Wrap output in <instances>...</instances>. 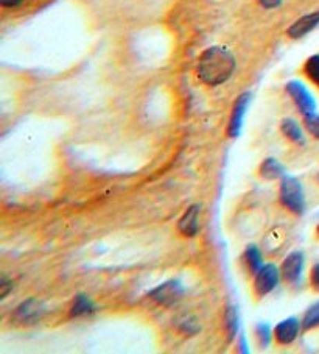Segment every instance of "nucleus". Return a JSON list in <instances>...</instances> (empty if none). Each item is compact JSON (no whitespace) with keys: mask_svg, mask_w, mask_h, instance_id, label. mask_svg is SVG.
I'll return each mask as SVG.
<instances>
[{"mask_svg":"<svg viewBox=\"0 0 319 354\" xmlns=\"http://www.w3.org/2000/svg\"><path fill=\"white\" fill-rule=\"evenodd\" d=\"M235 71V58L228 48L209 47L198 59V77L209 86H218L228 82Z\"/></svg>","mask_w":319,"mask_h":354,"instance_id":"obj_1","label":"nucleus"},{"mask_svg":"<svg viewBox=\"0 0 319 354\" xmlns=\"http://www.w3.org/2000/svg\"><path fill=\"white\" fill-rule=\"evenodd\" d=\"M280 201L282 205L288 207L294 214H302L305 209V197L304 189L299 180L294 176H284L280 183Z\"/></svg>","mask_w":319,"mask_h":354,"instance_id":"obj_2","label":"nucleus"},{"mask_svg":"<svg viewBox=\"0 0 319 354\" xmlns=\"http://www.w3.org/2000/svg\"><path fill=\"white\" fill-rule=\"evenodd\" d=\"M278 267L274 264H267L262 266L259 272L255 273V281H254V290L259 297H265L269 292H273L276 289V286L279 284V278H280Z\"/></svg>","mask_w":319,"mask_h":354,"instance_id":"obj_3","label":"nucleus"},{"mask_svg":"<svg viewBox=\"0 0 319 354\" xmlns=\"http://www.w3.org/2000/svg\"><path fill=\"white\" fill-rule=\"evenodd\" d=\"M287 93L290 94L293 102L296 103V106L300 109V113L305 115L315 114L316 111V103L313 95L309 93L302 83L300 82H290L287 84Z\"/></svg>","mask_w":319,"mask_h":354,"instance_id":"obj_4","label":"nucleus"},{"mask_svg":"<svg viewBox=\"0 0 319 354\" xmlns=\"http://www.w3.org/2000/svg\"><path fill=\"white\" fill-rule=\"evenodd\" d=\"M182 294L184 289L177 281H168V283L161 284L157 289L153 290L150 297L162 306H171V304L180 301Z\"/></svg>","mask_w":319,"mask_h":354,"instance_id":"obj_5","label":"nucleus"},{"mask_svg":"<svg viewBox=\"0 0 319 354\" xmlns=\"http://www.w3.org/2000/svg\"><path fill=\"white\" fill-rule=\"evenodd\" d=\"M249 100H251L249 94H242L235 100V105L232 108V114H231V120L228 127V134L231 138H237L238 134H240L244 115H246V109L249 106Z\"/></svg>","mask_w":319,"mask_h":354,"instance_id":"obj_6","label":"nucleus"},{"mask_svg":"<svg viewBox=\"0 0 319 354\" xmlns=\"http://www.w3.org/2000/svg\"><path fill=\"white\" fill-rule=\"evenodd\" d=\"M304 268V253L302 252H293L285 258L284 264H282L280 273L287 283H296L300 278Z\"/></svg>","mask_w":319,"mask_h":354,"instance_id":"obj_7","label":"nucleus"},{"mask_svg":"<svg viewBox=\"0 0 319 354\" xmlns=\"http://www.w3.org/2000/svg\"><path fill=\"white\" fill-rule=\"evenodd\" d=\"M42 314H44L42 304L38 300H28L16 309L14 322L21 323V325H33L41 319Z\"/></svg>","mask_w":319,"mask_h":354,"instance_id":"obj_8","label":"nucleus"},{"mask_svg":"<svg viewBox=\"0 0 319 354\" xmlns=\"http://www.w3.org/2000/svg\"><path fill=\"white\" fill-rule=\"evenodd\" d=\"M299 331H300L299 320L294 319V317H290V319L282 320L280 323H278V326L274 328V339L278 340V344L280 345H290L298 339Z\"/></svg>","mask_w":319,"mask_h":354,"instance_id":"obj_9","label":"nucleus"},{"mask_svg":"<svg viewBox=\"0 0 319 354\" xmlns=\"http://www.w3.org/2000/svg\"><path fill=\"white\" fill-rule=\"evenodd\" d=\"M200 212L201 207L198 205L190 206L188 209L184 212L182 217L177 222V231L186 237H195L200 231Z\"/></svg>","mask_w":319,"mask_h":354,"instance_id":"obj_10","label":"nucleus"},{"mask_svg":"<svg viewBox=\"0 0 319 354\" xmlns=\"http://www.w3.org/2000/svg\"><path fill=\"white\" fill-rule=\"evenodd\" d=\"M318 26H319V11H316V13L305 15L300 17V19H298L290 28H288V36L293 39H299L307 33H310L311 30L316 28Z\"/></svg>","mask_w":319,"mask_h":354,"instance_id":"obj_11","label":"nucleus"},{"mask_svg":"<svg viewBox=\"0 0 319 354\" xmlns=\"http://www.w3.org/2000/svg\"><path fill=\"white\" fill-rule=\"evenodd\" d=\"M260 175L267 180L284 178L285 169L278 160H274V158H268V160L263 161V164L260 166Z\"/></svg>","mask_w":319,"mask_h":354,"instance_id":"obj_12","label":"nucleus"},{"mask_svg":"<svg viewBox=\"0 0 319 354\" xmlns=\"http://www.w3.org/2000/svg\"><path fill=\"white\" fill-rule=\"evenodd\" d=\"M282 128V133L285 134V136L293 140V142L304 145L305 144V138H304V133L300 130V127L296 120L293 119H284L280 124Z\"/></svg>","mask_w":319,"mask_h":354,"instance_id":"obj_13","label":"nucleus"},{"mask_svg":"<svg viewBox=\"0 0 319 354\" xmlns=\"http://www.w3.org/2000/svg\"><path fill=\"white\" fill-rule=\"evenodd\" d=\"M94 313V304L89 300L86 295H78L73 301V306L70 309V315L72 317H81L86 314Z\"/></svg>","mask_w":319,"mask_h":354,"instance_id":"obj_14","label":"nucleus"},{"mask_svg":"<svg viewBox=\"0 0 319 354\" xmlns=\"http://www.w3.org/2000/svg\"><path fill=\"white\" fill-rule=\"evenodd\" d=\"M304 72L305 75L319 88V55H313V57L305 61Z\"/></svg>","mask_w":319,"mask_h":354,"instance_id":"obj_15","label":"nucleus"},{"mask_svg":"<svg viewBox=\"0 0 319 354\" xmlns=\"http://www.w3.org/2000/svg\"><path fill=\"white\" fill-rule=\"evenodd\" d=\"M244 258H246L248 267L251 268V272L257 273V272L260 270L263 264H262V253H260L259 248L254 247V245L248 247L246 253H244Z\"/></svg>","mask_w":319,"mask_h":354,"instance_id":"obj_16","label":"nucleus"},{"mask_svg":"<svg viewBox=\"0 0 319 354\" xmlns=\"http://www.w3.org/2000/svg\"><path fill=\"white\" fill-rule=\"evenodd\" d=\"M318 326H319V301L313 304L311 308H309V310L305 313L304 320H302L304 329H313Z\"/></svg>","mask_w":319,"mask_h":354,"instance_id":"obj_17","label":"nucleus"},{"mask_svg":"<svg viewBox=\"0 0 319 354\" xmlns=\"http://www.w3.org/2000/svg\"><path fill=\"white\" fill-rule=\"evenodd\" d=\"M224 326H226V331H228L229 335V340L234 337L235 333H237V328H238V323H237V313L235 309L229 308L228 313H226L224 317Z\"/></svg>","mask_w":319,"mask_h":354,"instance_id":"obj_18","label":"nucleus"},{"mask_svg":"<svg viewBox=\"0 0 319 354\" xmlns=\"http://www.w3.org/2000/svg\"><path fill=\"white\" fill-rule=\"evenodd\" d=\"M304 124H305V128L309 130L311 136H315L316 139H319V114L315 113V114L305 115Z\"/></svg>","mask_w":319,"mask_h":354,"instance_id":"obj_19","label":"nucleus"},{"mask_svg":"<svg viewBox=\"0 0 319 354\" xmlns=\"http://www.w3.org/2000/svg\"><path fill=\"white\" fill-rule=\"evenodd\" d=\"M255 333H257V337H259V342L262 344V346H268L269 344H271V328L265 325V323L257 325Z\"/></svg>","mask_w":319,"mask_h":354,"instance_id":"obj_20","label":"nucleus"},{"mask_svg":"<svg viewBox=\"0 0 319 354\" xmlns=\"http://www.w3.org/2000/svg\"><path fill=\"white\" fill-rule=\"evenodd\" d=\"M310 283H311V288L319 292V262H318V264L313 266V268H311Z\"/></svg>","mask_w":319,"mask_h":354,"instance_id":"obj_21","label":"nucleus"},{"mask_svg":"<svg viewBox=\"0 0 319 354\" xmlns=\"http://www.w3.org/2000/svg\"><path fill=\"white\" fill-rule=\"evenodd\" d=\"M11 286H13V283H11L10 279H7V278L3 277L2 278V283H0V289H2V292H0V298H2V300L8 295V292L13 289V288H11Z\"/></svg>","mask_w":319,"mask_h":354,"instance_id":"obj_22","label":"nucleus"},{"mask_svg":"<svg viewBox=\"0 0 319 354\" xmlns=\"http://www.w3.org/2000/svg\"><path fill=\"white\" fill-rule=\"evenodd\" d=\"M259 3L262 5L263 8L273 10V8H278L279 7V5L282 3V0H259Z\"/></svg>","mask_w":319,"mask_h":354,"instance_id":"obj_23","label":"nucleus"},{"mask_svg":"<svg viewBox=\"0 0 319 354\" xmlns=\"http://www.w3.org/2000/svg\"><path fill=\"white\" fill-rule=\"evenodd\" d=\"M22 2L23 0H0V5H2L3 8H14L19 7Z\"/></svg>","mask_w":319,"mask_h":354,"instance_id":"obj_24","label":"nucleus"},{"mask_svg":"<svg viewBox=\"0 0 319 354\" xmlns=\"http://www.w3.org/2000/svg\"><path fill=\"white\" fill-rule=\"evenodd\" d=\"M318 234H319V225H318Z\"/></svg>","mask_w":319,"mask_h":354,"instance_id":"obj_25","label":"nucleus"}]
</instances>
